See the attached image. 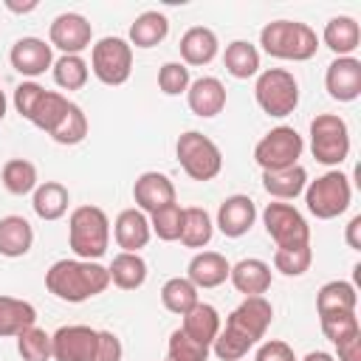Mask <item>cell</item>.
<instances>
[{
  "instance_id": "1",
  "label": "cell",
  "mask_w": 361,
  "mask_h": 361,
  "mask_svg": "<svg viewBox=\"0 0 361 361\" xmlns=\"http://www.w3.org/2000/svg\"><path fill=\"white\" fill-rule=\"evenodd\" d=\"M274 307L265 296H245L226 319V327H220L212 350L220 361H240L271 327Z\"/></svg>"
},
{
  "instance_id": "2",
  "label": "cell",
  "mask_w": 361,
  "mask_h": 361,
  "mask_svg": "<svg viewBox=\"0 0 361 361\" xmlns=\"http://www.w3.org/2000/svg\"><path fill=\"white\" fill-rule=\"evenodd\" d=\"M110 285V271L90 259H56L45 271V288L71 305L104 293Z\"/></svg>"
},
{
  "instance_id": "3",
  "label": "cell",
  "mask_w": 361,
  "mask_h": 361,
  "mask_svg": "<svg viewBox=\"0 0 361 361\" xmlns=\"http://www.w3.org/2000/svg\"><path fill=\"white\" fill-rule=\"evenodd\" d=\"M259 45L268 56L274 59H288V62H305L316 56L319 51V37L307 23L296 20H274L262 25L259 31Z\"/></svg>"
},
{
  "instance_id": "4",
  "label": "cell",
  "mask_w": 361,
  "mask_h": 361,
  "mask_svg": "<svg viewBox=\"0 0 361 361\" xmlns=\"http://www.w3.org/2000/svg\"><path fill=\"white\" fill-rule=\"evenodd\" d=\"M68 245L76 259L96 262L110 245V220L99 206H76L68 217Z\"/></svg>"
},
{
  "instance_id": "5",
  "label": "cell",
  "mask_w": 361,
  "mask_h": 361,
  "mask_svg": "<svg viewBox=\"0 0 361 361\" xmlns=\"http://www.w3.org/2000/svg\"><path fill=\"white\" fill-rule=\"evenodd\" d=\"M14 107H17V113H20L23 118H28L34 127L51 133V130L62 121V116L68 113L71 102H68L62 93L45 90V87L37 85V82H23V85L14 87Z\"/></svg>"
},
{
  "instance_id": "6",
  "label": "cell",
  "mask_w": 361,
  "mask_h": 361,
  "mask_svg": "<svg viewBox=\"0 0 361 361\" xmlns=\"http://www.w3.org/2000/svg\"><path fill=\"white\" fill-rule=\"evenodd\" d=\"M350 200H353L350 178L338 169H330L305 186L307 212L319 220H333V217L344 214L350 209Z\"/></svg>"
},
{
  "instance_id": "7",
  "label": "cell",
  "mask_w": 361,
  "mask_h": 361,
  "mask_svg": "<svg viewBox=\"0 0 361 361\" xmlns=\"http://www.w3.org/2000/svg\"><path fill=\"white\" fill-rule=\"evenodd\" d=\"M175 155H178V164L180 169L192 178V180H212L220 175L223 169V155H220V147L197 133V130H186L178 135V144H175Z\"/></svg>"
},
{
  "instance_id": "8",
  "label": "cell",
  "mask_w": 361,
  "mask_h": 361,
  "mask_svg": "<svg viewBox=\"0 0 361 361\" xmlns=\"http://www.w3.org/2000/svg\"><path fill=\"white\" fill-rule=\"evenodd\" d=\"M254 96H257V104L274 116V118H285L296 110L299 104V82L290 71L285 68H268L257 76V85H254Z\"/></svg>"
},
{
  "instance_id": "9",
  "label": "cell",
  "mask_w": 361,
  "mask_h": 361,
  "mask_svg": "<svg viewBox=\"0 0 361 361\" xmlns=\"http://www.w3.org/2000/svg\"><path fill=\"white\" fill-rule=\"evenodd\" d=\"M310 152L324 166H338L350 155L347 121L336 113H322L310 121Z\"/></svg>"
},
{
  "instance_id": "10",
  "label": "cell",
  "mask_w": 361,
  "mask_h": 361,
  "mask_svg": "<svg viewBox=\"0 0 361 361\" xmlns=\"http://www.w3.org/2000/svg\"><path fill=\"white\" fill-rule=\"evenodd\" d=\"M90 71L102 85L118 87L133 71V45L121 37H104L90 51Z\"/></svg>"
},
{
  "instance_id": "11",
  "label": "cell",
  "mask_w": 361,
  "mask_h": 361,
  "mask_svg": "<svg viewBox=\"0 0 361 361\" xmlns=\"http://www.w3.org/2000/svg\"><path fill=\"white\" fill-rule=\"evenodd\" d=\"M302 149H305L302 135H299L293 127L279 124V127H274L271 133H265V135L257 141V147H254V161L259 164L262 172L288 169V166L299 164Z\"/></svg>"
},
{
  "instance_id": "12",
  "label": "cell",
  "mask_w": 361,
  "mask_h": 361,
  "mask_svg": "<svg viewBox=\"0 0 361 361\" xmlns=\"http://www.w3.org/2000/svg\"><path fill=\"white\" fill-rule=\"evenodd\" d=\"M262 223L276 248L310 245V226L302 217V212L290 203H268L262 212Z\"/></svg>"
},
{
  "instance_id": "13",
  "label": "cell",
  "mask_w": 361,
  "mask_h": 361,
  "mask_svg": "<svg viewBox=\"0 0 361 361\" xmlns=\"http://www.w3.org/2000/svg\"><path fill=\"white\" fill-rule=\"evenodd\" d=\"M99 330L87 324H65L51 336V358L54 361H90L96 353Z\"/></svg>"
},
{
  "instance_id": "14",
  "label": "cell",
  "mask_w": 361,
  "mask_h": 361,
  "mask_svg": "<svg viewBox=\"0 0 361 361\" xmlns=\"http://www.w3.org/2000/svg\"><path fill=\"white\" fill-rule=\"evenodd\" d=\"M90 37H93L90 23L76 11H65V14L54 17V23L48 28L51 48H59L62 54H73V56H79L90 45Z\"/></svg>"
},
{
  "instance_id": "15",
  "label": "cell",
  "mask_w": 361,
  "mask_h": 361,
  "mask_svg": "<svg viewBox=\"0 0 361 361\" xmlns=\"http://www.w3.org/2000/svg\"><path fill=\"white\" fill-rule=\"evenodd\" d=\"M324 87L336 102H355L361 96V62L355 56H336L327 65Z\"/></svg>"
},
{
  "instance_id": "16",
  "label": "cell",
  "mask_w": 361,
  "mask_h": 361,
  "mask_svg": "<svg viewBox=\"0 0 361 361\" xmlns=\"http://www.w3.org/2000/svg\"><path fill=\"white\" fill-rule=\"evenodd\" d=\"M8 62L17 73L23 76H39L48 68H54V54H51V42L39 39V37H23L11 45Z\"/></svg>"
},
{
  "instance_id": "17",
  "label": "cell",
  "mask_w": 361,
  "mask_h": 361,
  "mask_svg": "<svg viewBox=\"0 0 361 361\" xmlns=\"http://www.w3.org/2000/svg\"><path fill=\"white\" fill-rule=\"evenodd\" d=\"M133 197L144 214H152V212L175 203V183L164 172H141L133 183Z\"/></svg>"
},
{
  "instance_id": "18",
  "label": "cell",
  "mask_w": 361,
  "mask_h": 361,
  "mask_svg": "<svg viewBox=\"0 0 361 361\" xmlns=\"http://www.w3.org/2000/svg\"><path fill=\"white\" fill-rule=\"evenodd\" d=\"M257 220V206L248 195H231L217 209V228L226 237H243Z\"/></svg>"
},
{
  "instance_id": "19",
  "label": "cell",
  "mask_w": 361,
  "mask_h": 361,
  "mask_svg": "<svg viewBox=\"0 0 361 361\" xmlns=\"http://www.w3.org/2000/svg\"><path fill=\"white\" fill-rule=\"evenodd\" d=\"M149 217L141 212V209H124L118 212L116 223H113V237L118 243L121 251H130V254H138V248H144L149 243Z\"/></svg>"
},
{
  "instance_id": "20",
  "label": "cell",
  "mask_w": 361,
  "mask_h": 361,
  "mask_svg": "<svg viewBox=\"0 0 361 361\" xmlns=\"http://www.w3.org/2000/svg\"><path fill=\"white\" fill-rule=\"evenodd\" d=\"M186 102H189V110L200 118H212L217 116L223 107H226V87L220 79L214 76H200L189 85L186 90Z\"/></svg>"
},
{
  "instance_id": "21",
  "label": "cell",
  "mask_w": 361,
  "mask_h": 361,
  "mask_svg": "<svg viewBox=\"0 0 361 361\" xmlns=\"http://www.w3.org/2000/svg\"><path fill=\"white\" fill-rule=\"evenodd\" d=\"M228 259L217 251H200L189 259V268H186V279L200 290V288H217L228 279Z\"/></svg>"
},
{
  "instance_id": "22",
  "label": "cell",
  "mask_w": 361,
  "mask_h": 361,
  "mask_svg": "<svg viewBox=\"0 0 361 361\" xmlns=\"http://www.w3.org/2000/svg\"><path fill=\"white\" fill-rule=\"evenodd\" d=\"M228 279L243 296H262L271 288V265L257 257H248V259H240L237 265H231Z\"/></svg>"
},
{
  "instance_id": "23",
  "label": "cell",
  "mask_w": 361,
  "mask_h": 361,
  "mask_svg": "<svg viewBox=\"0 0 361 361\" xmlns=\"http://www.w3.org/2000/svg\"><path fill=\"white\" fill-rule=\"evenodd\" d=\"M180 330L189 338H195L197 344H203V347L212 350V344H214V338L220 333V313H217V307H212L206 302H197L189 313H183Z\"/></svg>"
},
{
  "instance_id": "24",
  "label": "cell",
  "mask_w": 361,
  "mask_h": 361,
  "mask_svg": "<svg viewBox=\"0 0 361 361\" xmlns=\"http://www.w3.org/2000/svg\"><path fill=\"white\" fill-rule=\"evenodd\" d=\"M322 39H324V45H327L336 56H353V51H355L358 42H361V28H358L355 17L338 14V17H330V20H327Z\"/></svg>"
},
{
  "instance_id": "25",
  "label": "cell",
  "mask_w": 361,
  "mask_h": 361,
  "mask_svg": "<svg viewBox=\"0 0 361 361\" xmlns=\"http://www.w3.org/2000/svg\"><path fill=\"white\" fill-rule=\"evenodd\" d=\"M178 48L183 56V65H209L217 56V34L206 25H192L180 37Z\"/></svg>"
},
{
  "instance_id": "26",
  "label": "cell",
  "mask_w": 361,
  "mask_h": 361,
  "mask_svg": "<svg viewBox=\"0 0 361 361\" xmlns=\"http://www.w3.org/2000/svg\"><path fill=\"white\" fill-rule=\"evenodd\" d=\"M34 245V228L25 217L8 214L0 217V254L3 257H25Z\"/></svg>"
},
{
  "instance_id": "27",
  "label": "cell",
  "mask_w": 361,
  "mask_h": 361,
  "mask_svg": "<svg viewBox=\"0 0 361 361\" xmlns=\"http://www.w3.org/2000/svg\"><path fill=\"white\" fill-rule=\"evenodd\" d=\"M262 186L271 197L276 200H293L296 195L305 192L307 186V172L305 166L293 164L288 169H274V172H262Z\"/></svg>"
},
{
  "instance_id": "28",
  "label": "cell",
  "mask_w": 361,
  "mask_h": 361,
  "mask_svg": "<svg viewBox=\"0 0 361 361\" xmlns=\"http://www.w3.org/2000/svg\"><path fill=\"white\" fill-rule=\"evenodd\" d=\"M37 324V307L25 299L0 296V338L20 336L23 330Z\"/></svg>"
},
{
  "instance_id": "29",
  "label": "cell",
  "mask_w": 361,
  "mask_h": 361,
  "mask_svg": "<svg viewBox=\"0 0 361 361\" xmlns=\"http://www.w3.org/2000/svg\"><path fill=\"white\" fill-rule=\"evenodd\" d=\"M68 203H71V195L59 180L39 183L34 189V197H31V206H34L39 220H59L68 212Z\"/></svg>"
},
{
  "instance_id": "30",
  "label": "cell",
  "mask_w": 361,
  "mask_h": 361,
  "mask_svg": "<svg viewBox=\"0 0 361 361\" xmlns=\"http://www.w3.org/2000/svg\"><path fill=\"white\" fill-rule=\"evenodd\" d=\"M110 282L121 290H135L147 282V262L141 254H130V251H121L113 257L110 262Z\"/></svg>"
},
{
  "instance_id": "31",
  "label": "cell",
  "mask_w": 361,
  "mask_h": 361,
  "mask_svg": "<svg viewBox=\"0 0 361 361\" xmlns=\"http://www.w3.org/2000/svg\"><path fill=\"white\" fill-rule=\"evenodd\" d=\"M169 34V20L161 11H144L130 25V45L135 48H155Z\"/></svg>"
},
{
  "instance_id": "32",
  "label": "cell",
  "mask_w": 361,
  "mask_h": 361,
  "mask_svg": "<svg viewBox=\"0 0 361 361\" xmlns=\"http://www.w3.org/2000/svg\"><path fill=\"white\" fill-rule=\"evenodd\" d=\"M355 305H358V293L344 279H333V282L322 285L319 293H316L319 316H324V313H347V310H355Z\"/></svg>"
},
{
  "instance_id": "33",
  "label": "cell",
  "mask_w": 361,
  "mask_h": 361,
  "mask_svg": "<svg viewBox=\"0 0 361 361\" xmlns=\"http://www.w3.org/2000/svg\"><path fill=\"white\" fill-rule=\"evenodd\" d=\"M223 65L234 79H251L254 73H259V51L245 39H234L226 45Z\"/></svg>"
},
{
  "instance_id": "34",
  "label": "cell",
  "mask_w": 361,
  "mask_h": 361,
  "mask_svg": "<svg viewBox=\"0 0 361 361\" xmlns=\"http://www.w3.org/2000/svg\"><path fill=\"white\" fill-rule=\"evenodd\" d=\"M212 234H214V226H212V217H209L206 209H200V206L183 209V228H180V237L178 240L186 248H203V245H209Z\"/></svg>"
},
{
  "instance_id": "35",
  "label": "cell",
  "mask_w": 361,
  "mask_h": 361,
  "mask_svg": "<svg viewBox=\"0 0 361 361\" xmlns=\"http://www.w3.org/2000/svg\"><path fill=\"white\" fill-rule=\"evenodd\" d=\"M161 302H164V307H166L169 313L183 316V313H189L200 299H197V288H195L186 276H172V279H166L164 288H161Z\"/></svg>"
},
{
  "instance_id": "36",
  "label": "cell",
  "mask_w": 361,
  "mask_h": 361,
  "mask_svg": "<svg viewBox=\"0 0 361 361\" xmlns=\"http://www.w3.org/2000/svg\"><path fill=\"white\" fill-rule=\"evenodd\" d=\"M0 180L6 186V192L11 195H28L34 192L39 183H37V166L25 158H11L3 164V172H0Z\"/></svg>"
},
{
  "instance_id": "37",
  "label": "cell",
  "mask_w": 361,
  "mask_h": 361,
  "mask_svg": "<svg viewBox=\"0 0 361 361\" xmlns=\"http://www.w3.org/2000/svg\"><path fill=\"white\" fill-rule=\"evenodd\" d=\"M54 82L62 87V90H79L85 87L90 71H87V62L82 56H73V54H62L56 62H54Z\"/></svg>"
},
{
  "instance_id": "38",
  "label": "cell",
  "mask_w": 361,
  "mask_h": 361,
  "mask_svg": "<svg viewBox=\"0 0 361 361\" xmlns=\"http://www.w3.org/2000/svg\"><path fill=\"white\" fill-rule=\"evenodd\" d=\"M48 135H51L56 144H68V147L82 144V141H85V135H87V116L82 113V107H79V104H73V102H71L68 113L62 116V121H59Z\"/></svg>"
},
{
  "instance_id": "39",
  "label": "cell",
  "mask_w": 361,
  "mask_h": 361,
  "mask_svg": "<svg viewBox=\"0 0 361 361\" xmlns=\"http://www.w3.org/2000/svg\"><path fill=\"white\" fill-rule=\"evenodd\" d=\"M319 322H322L324 338H330L333 344L347 341L353 336H361V322H358L355 310H347V313H324V316H319Z\"/></svg>"
},
{
  "instance_id": "40",
  "label": "cell",
  "mask_w": 361,
  "mask_h": 361,
  "mask_svg": "<svg viewBox=\"0 0 361 361\" xmlns=\"http://www.w3.org/2000/svg\"><path fill=\"white\" fill-rule=\"evenodd\" d=\"M149 228L158 234V240L164 243H172L180 237V228H183V209L178 203H169L158 212L149 214Z\"/></svg>"
},
{
  "instance_id": "41",
  "label": "cell",
  "mask_w": 361,
  "mask_h": 361,
  "mask_svg": "<svg viewBox=\"0 0 361 361\" xmlns=\"http://www.w3.org/2000/svg\"><path fill=\"white\" fill-rule=\"evenodd\" d=\"M17 353L23 355V361H48L51 358V336L34 324L17 336Z\"/></svg>"
},
{
  "instance_id": "42",
  "label": "cell",
  "mask_w": 361,
  "mask_h": 361,
  "mask_svg": "<svg viewBox=\"0 0 361 361\" xmlns=\"http://www.w3.org/2000/svg\"><path fill=\"white\" fill-rule=\"evenodd\" d=\"M313 262L310 245H296V248H276L274 251V268L285 276H302Z\"/></svg>"
},
{
  "instance_id": "43",
  "label": "cell",
  "mask_w": 361,
  "mask_h": 361,
  "mask_svg": "<svg viewBox=\"0 0 361 361\" xmlns=\"http://www.w3.org/2000/svg\"><path fill=\"white\" fill-rule=\"evenodd\" d=\"M206 358H209V347L189 338L180 327L172 330L169 344H166V361H206Z\"/></svg>"
},
{
  "instance_id": "44",
  "label": "cell",
  "mask_w": 361,
  "mask_h": 361,
  "mask_svg": "<svg viewBox=\"0 0 361 361\" xmlns=\"http://www.w3.org/2000/svg\"><path fill=\"white\" fill-rule=\"evenodd\" d=\"M189 85H192V79H189V68L183 62H164L161 65V71H158V87H161V93L180 96V93L189 90Z\"/></svg>"
},
{
  "instance_id": "45",
  "label": "cell",
  "mask_w": 361,
  "mask_h": 361,
  "mask_svg": "<svg viewBox=\"0 0 361 361\" xmlns=\"http://www.w3.org/2000/svg\"><path fill=\"white\" fill-rule=\"evenodd\" d=\"M121 341L116 333L110 330H99V338H96V353L90 361H121Z\"/></svg>"
},
{
  "instance_id": "46",
  "label": "cell",
  "mask_w": 361,
  "mask_h": 361,
  "mask_svg": "<svg viewBox=\"0 0 361 361\" xmlns=\"http://www.w3.org/2000/svg\"><path fill=\"white\" fill-rule=\"evenodd\" d=\"M254 361H296V355H293V350H290L285 341L271 338V341H265V344L257 350Z\"/></svg>"
},
{
  "instance_id": "47",
  "label": "cell",
  "mask_w": 361,
  "mask_h": 361,
  "mask_svg": "<svg viewBox=\"0 0 361 361\" xmlns=\"http://www.w3.org/2000/svg\"><path fill=\"white\" fill-rule=\"evenodd\" d=\"M336 353H338V361H361V336H353L347 341H338L336 344Z\"/></svg>"
},
{
  "instance_id": "48",
  "label": "cell",
  "mask_w": 361,
  "mask_h": 361,
  "mask_svg": "<svg viewBox=\"0 0 361 361\" xmlns=\"http://www.w3.org/2000/svg\"><path fill=\"white\" fill-rule=\"evenodd\" d=\"M344 240L353 251H361V214H355L350 223H347V231H344Z\"/></svg>"
},
{
  "instance_id": "49",
  "label": "cell",
  "mask_w": 361,
  "mask_h": 361,
  "mask_svg": "<svg viewBox=\"0 0 361 361\" xmlns=\"http://www.w3.org/2000/svg\"><path fill=\"white\" fill-rule=\"evenodd\" d=\"M6 8H8V11H17V14H25V11H34V8H37V0H31V3H14V0H6Z\"/></svg>"
},
{
  "instance_id": "50",
  "label": "cell",
  "mask_w": 361,
  "mask_h": 361,
  "mask_svg": "<svg viewBox=\"0 0 361 361\" xmlns=\"http://www.w3.org/2000/svg\"><path fill=\"white\" fill-rule=\"evenodd\" d=\"M302 361H336L330 353H324V350H316V353H307Z\"/></svg>"
},
{
  "instance_id": "51",
  "label": "cell",
  "mask_w": 361,
  "mask_h": 361,
  "mask_svg": "<svg viewBox=\"0 0 361 361\" xmlns=\"http://www.w3.org/2000/svg\"><path fill=\"white\" fill-rule=\"evenodd\" d=\"M3 116H6V93L0 90V121H3Z\"/></svg>"
}]
</instances>
